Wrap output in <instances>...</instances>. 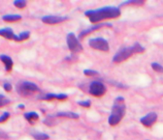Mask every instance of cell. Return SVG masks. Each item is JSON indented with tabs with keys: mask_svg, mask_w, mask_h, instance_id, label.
Listing matches in <instances>:
<instances>
[{
	"mask_svg": "<svg viewBox=\"0 0 163 140\" xmlns=\"http://www.w3.org/2000/svg\"><path fill=\"white\" fill-rule=\"evenodd\" d=\"M85 15L89 17L90 22L96 23L101 20L107 19H116L121 16L120 9L114 6L103 7L96 10H89L85 13Z\"/></svg>",
	"mask_w": 163,
	"mask_h": 140,
	"instance_id": "obj_1",
	"label": "cell"
},
{
	"mask_svg": "<svg viewBox=\"0 0 163 140\" xmlns=\"http://www.w3.org/2000/svg\"><path fill=\"white\" fill-rule=\"evenodd\" d=\"M125 114V103L122 97H118L114 102V106L112 107L111 115L109 116L108 123L110 126L118 125Z\"/></svg>",
	"mask_w": 163,
	"mask_h": 140,
	"instance_id": "obj_2",
	"label": "cell"
},
{
	"mask_svg": "<svg viewBox=\"0 0 163 140\" xmlns=\"http://www.w3.org/2000/svg\"><path fill=\"white\" fill-rule=\"evenodd\" d=\"M145 50V49L140 45V43H136L134 46H129V47H122L118 50L113 57V62L114 63H121L124 60L128 59L131 55L135 53H141Z\"/></svg>",
	"mask_w": 163,
	"mask_h": 140,
	"instance_id": "obj_3",
	"label": "cell"
},
{
	"mask_svg": "<svg viewBox=\"0 0 163 140\" xmlns=\"http://www.w3.org/2000/svg\"><path fill=\"white\" fill-rule=\"evenodd\" d=\"M17 92L20 96H24V97H28V96L32 95L35 92H39V87L33 82L28 81H23L20 82L17 86Z\"/></svg>",
	"mask_w": 163,
	"mask_h": 140,
	"instance_id": "obj_4",
	"label": "cell"
},
{
	"mask_svg": "<svg viewBox=\"0 0 163 140\" xmlns=\"http://www.w3.org/2000/svg\"><path fill=\"white\" fill-rule=\"evenodd\" d=\"M66 42H67V46L70 51L73 53H77V52H81L83 50V46L81 43L79 42L78 38L75 36L74 33H69L66 38Z\"/></svg>",
	"mask_w": 163,
	"mask_h": 140,
	"instance_id": "obj_5",
	"label": "cell"
},
{
	"mask_svg": "<svg viewBox=\"0 0 163 140\" xmlns=\"http://www.w3.org/2000/svg\"><path fill=\"white\" fill-rule=\"evenodd\" d=\"M89 45L91 49L101 50V51H109L110 46L107 40H105L104 38H94L91 39L89 42Z\"/></svg>",
	"mask_w": 163,
	"mask_h": 140,
	"instance_id": "obj_6",
	"label": "cell"
},
{
	"mask_svg": "<svg viewBox=\"0 0 163 140\" xmlns=\"http://www.w3.org/2000/svg\"><path fill=\"white\" fill-rule=\"evenodd\" d=\"M106 86L101 81H92L89 85V93L95 97H101L106 93Z\"/></svg>",
	"mask_w": 163,
	"mask_h": 140,
	"instance_id": "obj_7",
	"label": "cell"
},
{
	"mask_svg": "<svg viewBox=\"0 0 163 140\" xmlns=\"http://www.w3.org/2000/svg\"><path fill=\"white\" fill-rule=\"evenodd\" d=\"M157 120V114L155 112H149L140 119V122L145 127H152Z\"/></svg>",
	"mask_w": 163,
	"mask_h": 140,
	"instance_id": "obj_8",
	"label": "cell"
},
{
	"mask_svg": "<svg viewBox=\"0 0 163 140\" xmlns=\"http://www.w3.org/2000/svg\"><path fill=\"white\" fill-rule=\"evenodd\" d=\"M68 17L67 16H46L42 17V21L47 24H57L63 22Z\"/></svg>",
	"mask_w": 163,
	"mask_h": 140,
	"instance_id": "obj_9",
	"label": "cell"
},
{
	"mask_svg": "<svg viewBox=\"0 0 163 140\" xmlns=\"http://www.w3.org/2000/svg\"><path fill=\"white\" fill-rule=\"evenodd\" d=\"M0 36L4 37L5 39H8V40H14V41L19 42V38H17V36L14 33V31L9 27L0 29Z\"/></svg>",
	"mask_w": 163,
	"mask_h": 140,
	"instance_id": "obj_10",
	"label": "cell"
},
{
	"mask_svg": "<svg viewBox=\"0 0 163 140\" xmlns=\"http://www.w3.org/2000/svg\"><path fill=\"white\" fill-rule=\"evenodd\" d=\"M111 25L112 24H110V23H101V24L92 25V26H90L89 28H87L86 30H83V31H82L80 33V35H79V38H83L85 36H86V35H89V33H91L92 31H95V30L102 28V27H104V26H111Z\"/></svg>",
	"mask_w": 163,
	"mask_h": 140,
	"instance_id": "obj_11",
	"label": "cell"
},
{
	"mask_svg": "<svg viewBox=\"0 0 163 140\" xmlns=\"http://www.w3.org/2000/svg\"><path fill=\"white\" fill-rule=\"evenodd\" d=\"M0 60L2 61L4 66H5L6 72H11L13 69V60L10 56L2 54V55H0Z\"/></svg>",
	"mask_w": 163,
	"mask_h": 140,
	"instance_id": "obj_12",
	"label": "cell"
},
{
	"mask_svg": "<svg viewBox=\"0 0 163 140\" xmlns=\"http://www.w3.org/2000/svg\"><path fill=\"white\" fill-rule=\"evenodd\" d=\"M24 118L27 120L30 124H33L35 121H37L39 119V115L37 114L36 112H27L24 114Z\"/></svg>",
	"mask_w": 163,
	"mask_h": 140,
	"instance_id": "obj_13",
	"label": "cell"
},
{
	"mask_svg": "<svg viewBox=\"0 0 163 140\" xmlns=\"http://www.w3.org/2000/svg\"><path fill=\"white\" fill-rule=\"evenodd\" d=\"M56 116L60 118H70V119H78L79 118V114L74 112H58Z\"/></svg>",
	"mask_w": 163,
	"mask_h": 140,
	"instance_id": "obj_14",
	"label": "cell"
},
{
	"mask_svg": "<svg viewBox=\"0 0 163 140\" xmlns=\"http://www.w3.org/2000/svg\"><path fill=\"white\" fill-rule=\"evenodd\" d=\"M2 19L4 21H7V22H13V21L21 19V16L20 15H5L3 16Z\"/></svg>",
	"mask_w": 163,
	"mask_h": 140,
	"instance_id": "obj_15",
	"label": "cell"
},
{
	"mask_svg": "<svg viewBox=\"0 0 163 140\" xmlns=\"http://www.w3.org/2000/svg\"><path fill=\"white\" fill-rule=\"evenodd\" d=\"M33 137L35 140H48L50 138V136L46 133H34L33 134Z\"/></svg>",
	"mask_w": 163,
	"mask_h": 140,
	"instance_id": "obj_16",
	"label": "cell"
},
{
	"mask_svg": "<svg viewBox=\"0 0 163 140\" xmlns=\"http://www.w3.org/2000/svg\"><path fill=\"white\" fill-rule=\"evenodd\" d=\"M30 37V33L29 31H24V32H21L17 38H19V42H21V41H25L27 40V39Z\"/></svg>",
	"mask_w": 163,
	"mask_h": 140,
	"instance_id": "obj_17",
	"label": "cell"
},
{
	"mask_svg": "<svg viewBox=\"0 0 163 140\" xmlns=\"http://www.w3.org/2000/svg\"><path fill=\"white\" fill-rule=\"evenodd\" d=\"M152 68L153 71H155L157 73H163V67L158 63H155V62L152 63Z\"/></svg>",
	"mask_w": 163,
	"mask_h": 140,
	"instance_id": "obj_18",
	"label": "cell"
},
{
	"mask_svg": "<svg viewBox=\"0 0 163 140\" xmlns=\"http://www.w3.org/2000/svg\"><path fill=\"white\" fill-rule=\"evenodd\" d=\"M14 5L17 8L24 9L26 6V1H24V0H15V1H14Z\"/></svg>",
	"mask_w": 163,
	"mask_h": 140,
	"instance_id": "obj_19",
	"label": "cell"
},
{
	"mask_svg": "<svg viewBox=\"0 0 163 140\" xmlns=\"http://www.w3.org/2000/svg\"><path fill=\"white\" fill-rule=\"evenodd\" d=\"M56 96H57V94H46L44 96H41L40 99L41 100H51L56 99Z\"/></svg>",
	"mask_w": 163,
	"mask_h": 140,
	"instance_id": "obj_20",
	"label": "cell"
},
{
	"mask_svg": "<svg viewBox=\"0 0 163 140\" xmlns=\"http://www.w3.org/2000/svg\"><path fill=\"white\" fill-rule=\"evenodd\" d=\"M9 117H10V113H9V112H4L3 114L0 116V123H3V122H5L6 120H8Z\"/></svg>",
	"mask_w": 163,
	"mask_h": 140,
	"instance_id": "obj_21",
	"label": "cell"
},
{
	"mask_svg": "<svg viewBox=\"0 0 163 140\" xmlns=\"http://www.w3.org/2000/svg\"><path fill=\"white\" fill-rule=\"evenodd\" d=\"M83 73L86 74V76H96L98 73L93 71V70H85L83 71Z\"/></svg>",
	"mask_w": 163,
	"mask_h": 140,
	"instance_id": "obj_22",
	"label": "cell"
},
{
	"mask_svg": "<svg viewBox=\"0 0 163 140\" xmlns=\"http://www.w3.org/2000/svg\"><path fill=\"white\" fill-rule=\"evenodd\" d=\"M79 106H81L83 107H89L90 106V100H83V102H78Z\"/></svg>",
	"mask_w": 163,
	"mask_h": 140,
	"instance_id": "obj_23",
	"label": "cell"
},
{
	"mask_svg": "<svg viewBox=\"0 0 163 140\" xmlns=\"http://www.w3.org/2000/svg\"><path fill=\"white\" fill-rule=\"evenodd\" d=\"M3 87H4V90L7 91V92H10V91L12 90V85H11V83H8V82L4 83Z\"/></svg>",
	"mask_w": 163,
	"mask_h": 140,
	"instance_id": "obj_24",
	"label": "cell"
},
{
	"mask_svg": "<svg viewBox=\"0 0 163 140\" xmlns=\"http://www.w3.org/2000/svg\"><path fill=\"white\" fill-rule=\"evenodd\" d=\"M8 103H9V100H7V99H5V98L0 100V107L6 106V104H8Z\"/></svg>",
	"mask_w": 163,
	"mask_h": 140,
	"instance_id": "obj_25",
	"label": "cell"
},
{
	"mask_svg": "<svg viewBox=\"0 0 163 140\" xmlns=\"http://www.w3.org/2000/svg\"><path fill=\"white\" fill-rule=\"evenodd\" d=\"M144 1H126L124 3L121 4V6H124V5H127V4H142Z\"/></svg>",
	"mask_w": 163,
	"mask_h": 140,
	"instance_id": "obj_26",
	"label": "cell"
},
{
	"mask_svg": "<svg viewBox=\"0 0 163 140\" xmlns=\"http://www.w3.org/2000/svg\"><path fill=\"white\" fill-rule=\"evenodd\" d=\"M24 104H20V106H19V108H20V109H24Z\"/></svg>",
	"mask_w": 163,
	"mask_h": 140,
	"instance_id": "obj_27",
	"label": "cell"
}]
</instances>
